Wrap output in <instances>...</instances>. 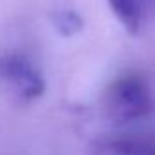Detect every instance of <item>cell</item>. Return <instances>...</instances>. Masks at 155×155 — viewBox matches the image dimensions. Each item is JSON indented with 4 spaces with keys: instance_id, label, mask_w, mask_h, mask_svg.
<instances>
[{
    "instance_id": "cell-1",
    "label": "cell",
    "mask_w": 155,
    "mask_h": 155,
    "mask_svg": "<svg viewBox=\"0 0 155 155\" xmlns=\"http://www.w3.org/2000/svg\"><path fill=\"white\" fill-rule=\"evenodd\" d=\"M155 99L150 85L137 74L117 78L101 97V112L114 124H126L150 116Z\"/></svg>"
},
{
    "instance_id": "cell-2",
    "label": "cell",
    "mask_w": 155,
    "mask_h": 155,
    "mask_svg": "<svg viewBox=\"0 0 155 155\" xmlns=\"http://www.w3.org/2000/svg\"><path fill=\"white\" fill-rule=\"evenodd\" d=\"M45 79L31 61L16 52L0 56V94L16 103H31L43 96Z\"/></svg>"
},
{
    "instance_id": "cell-3",
    "label": "cell",
    "mask_w": 155,
    "mask_h": 155,
    "mask_svg": "<svg viewBox=\"0 0 155 155\" xmlns=\"http://www.w3.org/2000/svg\"><path fill=\"white\" fill-rule=\"evenodd\" d=\"M94 155H155V132L123 134L97 143Z\"/></svg>"
},
{
    "instance_id": "cell-4",
    "label": "cell",
    "mask_w": 155,
    "mask_h": 155,
    "mask_svg": "<svg viewBox=\"0 0 155 155\" xmlns=\"http://www.w3.org/2000/svg\"><path fill=\"white\" fill-rule=\"evenodd\" d=\"M153 4L155 0H108L112 13L130 35H137L143 29L146 15Z\"/></svg>"
},
{
    "instance_id": "cell-5",
    "label": "cell",
    "mask_w": 155,
    "mask_h": 155,
    "mask_svg": "<svg viewBox=\"0 0 155 155\" xmlns=\"http://www.w3.org/2000/svg\"><path fill=\"white\" fill-rule=\"evenodd\" d=\"M51 22H52L54 29L61 36H74L83 27L81 16L78 13H74V11H71V9H58V11H54L51 15Z\"/></svg>"
}]
</instances>
